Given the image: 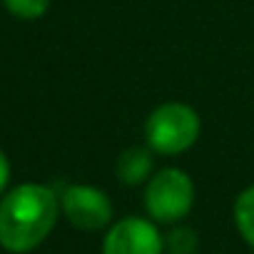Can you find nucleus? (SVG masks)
I'll use <instances>...</instances> for the list:
<instances>
[{
    "mask_svg": "<svg viewBox=\"0 0 254 254\" xmlns=\"http://www.w3.org/2000/svg\"><path fill=\"white\" fill-rule=\"evenodd\" d=\"M8 180H10V162H8L5 152L0 150V197H3V192L8 187Z\"/></svg>",
    "mask_w": 254,
    "mask_h": 254,
    "instance_id": "10",
    "label": "nucleus"
},
{
    "mask_svg": "<svg viewBox=\"0 0 254 254\" xmlns=\"http://www.w3.org/2000/svg\"><path fill=\"white\" fill-rule=\"evenodd\" d=\"M199 247V237L190 227H175L165 237V254H194Z\"/></svg>",
    "mask_w": 254,
    "mask_h": 254,
    "instance_id": "8",
    "label": "nucleus"
},
{
    "mask_svg": "<svg viewBox=\"0 0 254 254\" xmlns=\"http://www.w3.org/2000/svg\"><path fill=\"white\" fill-rule=\"evenodd\" d=\"M3 5L10 15L20 20H38L48 13L50 0H3Z\"/></svg>",
    "mask_w": 254,
    "mask_h": 254,
    "instance_id": "9",
    "label": "nucleus"
},
{
    "mask_svg": "<svg viewBox=\"0 0 254 254\" xmlns=\"http://www.w3.org/2000/svg\"><path fill=\"white\" fill-rule=\"evenodd\" d=\"M194 204V182L180 167L157 170L145 187V207L152 222L177 224L192 212Z\"/></svg>",
    "mask_w": 254,
    "mask_h": 254,
    "instance_id": "3",
    "label": "nucleus"
},
{
    "mask_svg": "<svg viewBox=\"0 0 254 254\" xmlns=\"http://www.w3.org/2000/svg\"><path fill=\"white\" fill-rule=\"evenodd\" d=\"M60 214V197L53 187L25 182L0 197V247L25 254L40 247Z\"/></svg>",
    "mask_w": 254,
    "mask_h": 254,
    "instance_id": "1",
    "label": "nucleus"
},
{
    "mask_svg": "<svg viewBox=\"0 0 254 254\" xmlns=\"http://www.w3.org/2000/svg\"><path fill=\"white\" fill-rule=\"evenodd\" d=\"M234 224L242 239L254 249V185L247 187L234 202Z\"/></svg>",
    "mask_w": 254,
    "mask_h": 254,
    "instance_id": "7",
    "label": "nucleus"
},
{
    "mask_svg": "<svg viewBox=\"0 0 254 254\" xmlns=\"http://www.w3.org/2000/svg\"><path fill=\"white\" fill-rule=\"evenodd\" d=\"M102 254H165V237L152 219L125 217L107 229Z\"/></svg>",
    "mask_w": 254,
    "mask_h": 254,
    "instance_id": "5",
    "label": "nucleus"
},
{
    "mask_svg": "<svg viewBox=\"0 0 254 254\" xmlns=\"http://www.w3.org/2000/svg\"><path fill=\"white\" fill-rule=\"evenodd\" d=\"M117 177L127 187H137L142 182H150L152 177V150L132 145L127 147L117 160Z\"/></svg>",
    "mask_w": 254,
    "mask_h": 254,
    "instance_id": "6",
    "label": "nucleus"
},
{
    "mask_svg": "<svg viewBox=\"0 0 254 254\" xmlns=\"http://www.w3.org/2000/svg\"><path fill=\"white\" fill-rule=\"evenodd\" d=\"M199 130L202 122L194 107L185 102H165L150 112L145 140L157 155H182L199 140Z\"/></svg>",
    "mask_w": 254,
    "mask_h": 254,
    "instance_id": "2",
    "label": "nucleus"
},
{
    "mask_svg": "<svg viewBox=\"0 0 254 254\" xmlns=\"http://www.w3.org/2000/svg\"><path fill=\"white\" fill-rule=\"evenodd\" d=\"M60 212L65 219L82 229V232H97L110 227L112 222V202L110 197L92 187V185H70L60 194Z\"/></svg>",
    "mask_w": 254,
    "mask_h": 254,
    "instance_id": "4",
    "label": "nucleus"
}]
</instances>
